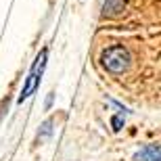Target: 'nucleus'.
<instances>
[{
    "label": "nucleus",
    "mask_w": 161,
    "mask_h": 161,
    "mask_svg": "<svg viewBox=\"0 0 161 161\" xmlns=\"http://www.w3.org/2000/svg\"><path fill=\"white\" fill-rule=\"evenodd\" d=\"M101 63L111 73H124L130 67V53L124 46H111L103 53Z\"/></svg>",
    "instance_id": "nucleus-1"
},
{
    "label": "nucleus",
    "mask_w": 161,
    "mask_h": 161,
    "mask_svg": "<svg viewBox=\"0 0 161 161\" xmlns=\"http://www.w3.org/2000/svg\"><path fill=\"white\" fill-rule=\"evenodd\" d=\"M134 159L136 161H161V149H157V147H147V149H142L140 153H136Z\"/></svg>",
    "instance_id": "nucleus-2"
},
{
    "label": "nucleus",
    "mask_w": 161,
    "mask_h": 161,
    "mask_svg": "<svg viewBox=\"0 0 161 161\" xmlns=\"http://www.w3.org/2000/svg\"><path fill=\"white\" fill-rule=\"evenodd\" d=\"M124 11V0H107L105 2V15H117Z\"/></svg>",
    "instance_id": "nucleus-3"
},
{
    "label": "nucleus",
    "mask_w": 161,
    "mask_h": 161,
    "mask_svg": "<svg viewBox=\"0 0 161 161\" xmlns=\"http://www.w3.org/2000/svg\"><path fill=\"white\" fill-rule=\"evenodd\" d=\"M113 125H115V130H119V125H121V119H119V117H113Z\"/></svg>",
    "instance_id": "nucleus-4"
}]
</instances>
